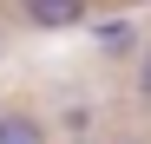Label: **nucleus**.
<instances>
[{
  "mask_svg": "<svg viewBox=\"0 0 151 144\" xmlns=\"http://www.w3.org/2000/svg\"><path fill=\"white\" fill-rule=\"evenodd\" d=\"M27 20L46 33H66V26H86V0H27Z\"/></svg>",
  "mask_w": 151,
  "mask_h": 144,
  "instance_id": "obj_1",
  "label": "nucleus"
},
{
  "mask_svg": "<svg viewBox=\"0 0 151 144\" xmlns=\"http://www.w3.org/2000/svg\"><path fill=\"white\" fill-rule=\"evenodd\" d=\"M92 39H99V53H132V46H138V26H132V20H99Z\"/></svg>",
  "mask_w": 151,
  "mask_h": 144,
  "instance_id": "obj_2",
  "label": "nucleus"
},
{
  "mask_svg": "<svg viewBox=\"0 0 151 144\" xmlns=\"http://www.w3.org/2000/svg\"><path fill=\"white\" fill-rule=\"evenodd\" d=\"M0 144H40V125L33 118H0Z\"/></svg>",
  "mask_w": 151,
  "mask_h": 144,
  "instance_id": "obj_3",
  "label": "nucleus"
},
{
  "mask_svg": "<svg viewBox=\"0 0 151 144\" xmlns=\"http://www.w3.org/2000/svg\"><path fill=\"white\" fill-rule=\"evenodd\" d=\"M138 92H145V98H151V53H145V72H138Z\"/></svg>",
  "mask_w": 151,
  "mask_h": 144,
  "instance_id": "obj_4",
  "label": "nucleus"
},
{
  "mask_svg": "<svg viewBox=\"0 0 151 144\" xmlns=\"http://www.w3.org/2000/svg\"><path fill=\"white\" fill-rule=\"evenodd\" d=\"M72 144H86V138H72Z\"/></svg>",
  "mask_w": 151,
  "mask_h": 144,
  "instance_id": "obj_5",
  "label": "nucleus"
}]
</instances>
